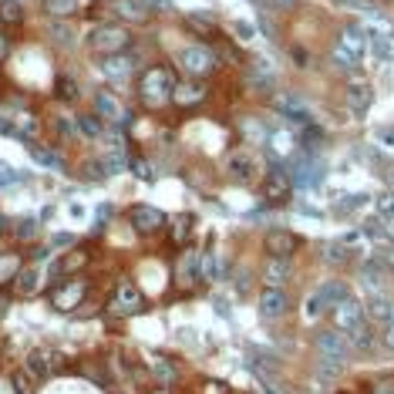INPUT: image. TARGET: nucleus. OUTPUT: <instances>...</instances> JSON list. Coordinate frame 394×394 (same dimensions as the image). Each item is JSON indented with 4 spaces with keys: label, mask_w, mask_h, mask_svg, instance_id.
Segmentation results:
<instances>
[{
    "label": "nucleus",
    "mask_w": 394,
    "mask_h": 394,
    "mask_svg": "<svg viewBox=\"0 0 394 394\" xmlns=\"http://www.w3.org/2000/svg\"><path fill=\"white\" fill-rule=\"evenodd\" d=\"M115 310L118 314H142L145 310V293L131 283H122L118 293H115Z\"/></svg>",
    "instance_id": "412c9836"
},
{
    "label": "nucleus",
    "mask_w": 394,
    "mask_h": 394,
    "mask_svg": "<svg viewBox=\"0 0 394 394\" xmlns=\"http://www.w3.org/2000/svg\"><path fill=\"white\" fill-rule=\"evenodd\" d=\"M347 341H350V347H354L357 354H364V357H368V354H374V347H377V337H374V323L368 320V323H364V327H357V330H354Z\"/></svg>",
    "instance_id": "c756f323"
},
{
    "label": "nucleus",
    "mask_w": 394,
    "mask_h": 394,
    "mask_svg": "<svg viewBox=\"0 0 394 394\" xmlns=\"http://www.w3.org/2000/svg\"><path fill=\"white\" fill-rule=\"evenodd\" d=\"M84 293H88V283L84 280H68V283H61V287L51 293V303L54 310H61V314H68V310H75L81 300H84Z\"/></svg>",
    "instance_id": "2eb2a0df"
},
{
    "label": "nucleus",
    "mask_w": 394,
    "mask_h": 394,
    "mask_svg": "<svg viewBox=\"0 0 394 394\" xmlns=\"http://www.w3.org/2000/svg\"><path fill=\"white\" fill-rule=\"evenodd\" d=\"M98 3H108V0H98Z\"/></svg>",
    "instance_id": "0e129e2a"
},
{
    "label": "nucleus",
    "mask_w": 394,
    "mask_h": 394,
    "mask_svg": "<svg viewBox=\"0 0 394 394\" xmlns=\"http://www.w3.org/2000/svg\"><path fill=\"white\" fill-rule=\"evenodd\" d=\"M41 10L51 21H68V17L81 14V0H41Z\"/></svg>",
    "instance_id": "c85d7f7f"
},
{
    "label": "nucleus",
    "mask_w": 394,
    "mask_h": 394,
    "mask_svg": "<svg viewBox=\"0 0 394 394\" xmlns=\"http://www.w3.org/2000/svg\"><path fill=\"white\" fill-rule=\"evenodd\" d=\"M95 212H98V223H108V219H111V212H115V209H111V206H98Z\"/></svg>",
    "instance_id": "bf43d9fd"
},
{
    "label": "nucleus",
    "mask_w": 394,
    "mask_h": 394,
    "mask_svg": "<svg viewBox=\"0 0 394 394\" xmlns=\"http://www.w3.org/2000/svg\"><path fill=\"white\" fill-rule=\"evenodd\" d=\"M317 297L323 300V307H327V310H334L337 303H344V300L350 297V287H347L344 280H323V283L317 287Z\"/></svg>",
    "instance_id": "a878e982"
},
{
    "label": "nucleus",
    "mask_w": 394,
    "mask_h": 394,
    "mask_svg": "<svg viewBox=\"0 0 394 394\" xmlns=\"http://www.w3.org/2000/svg\"><path fill=\"white\" fill-rule=\"evenodd\" d=\"M131 48V30L122 24H95L84 34V51L91 57H108V54H125Z\"/></svg>",
    "instance_id": "f03ea898"
},
{
    "label": "nucleus",
    "mask_w": 394,
    "mask_h": 394,
    "mask_svg": "<svg viewBox=\"0 0 394 394\" xmlns=\"http://www.w3.org/2000/svg\"><path fill=\"white\" fill-rule=\"evenodd\" d=\"M48 34H51V41H57V44H75V34H71V27L64 24V21H54V24H48Z\"/></svg>",
    "instance_id": "37998d69"
},
{
    "label": "nucleus",
    "mask_w": 394,
    "mask_h": 394,
    "mask_svg": "<svg viewBox=\"0 0 394 394\" xmlns=\"http://www.w3.org/2000/svg\"><path fill=\"white\" fill-rule=\"evenodd\" d=\"M34 233H37V219H21L17 223V236L21 239H30Z\"/></svg>",
    "instance_id": "864d4df0"
},
{
    "label": "nucleus",
    "mask_w": 394,
    "mask_h": 394,
    "mask_svg": "<svg viewBox=\"0 0 394 394\" xmlns=\"http://www.w3.org/2000/svg\"><path fill=\"white\" fill-rule=\"evenodd\" d=\"M357 280H361V287L368 290V293H384V280H388V266L381 260H368L361 270H357Z\"/></svg>",
    "instance_id": "6ab92c4d"
},
{
    "label": "nucleus",
    "mask_w": 394,
    "mask_h": 394,
    "mask_svg": "<svg viewBox=\"0 0 394 394\" xmlns=\"http://www.w3.org/2000/svg\"><path fill=\"white\" fill-rule=\"evenodd\" d=\"M300 246H303V239L297 236L293 229H266V236H263L266 256H283V260H290Z\"/></svg>",
    "instance_id": "ddd939ff"
},
{
    "label": "nucleus",
    "mask_w": 394,
    "mask_h": 394,
    "mask_svg": "<svg viewBox=\"0 0 394 394\" xmlns=\"http://www.w3.org/2000/svg\"><path fill=\"white\" fill-rule=\"evenodd\" d=\"M243 129H246V138H250V142H260V145L270 142V131L263 129L256 118H243Z\"/></svg>",
    "instance_id": "c03bdc74"
},
{
    "label": "nucleus",
    "mask_w": 394,
    "mask_h": 394,
    "mask_svg": "<svg viewBox=\"0 0 394 394\" xmlns=\"http://www.w3.org/2000/svg\"><path fill=\"white\" fill-rule=\"evenodd\" d=\"M37 287H41V273H37V266H24V270H17V293L34 297Z\"/></svg>",
    "instance_id": "72a5a7b5"
},
{
    "label": "nucleus",
    "mask_w": 394,
    "mask_h": 394,
    "mask_svg": "<svg viewBox=\"0 0 394 394\" xmlns=\"http://www.w3.org/2000/svg\"><path fill=\"white\" fill-rule=\"evenodd\" d=\"M206 394H226V391H223V384H209V388H206Z\"/></svg>",
    "instance_id": "052dcab7"
},
{
    "label": "nucleus",
    "mask_w": 394,
    "mask_h": 394,
    "mask_svg": "<svg viewBox=\"0 0 394 394\" xmlns=\"http://www.w3.org/2000/svg\"><path fill=\"white\" fill-rule=\"evenodd\" d=\"M145 7L152 14H169V10H176V0H145Z\"/></svg>",
    "instance_id": "3c124183"
},
{
    "label": "nucleus",
    "mask_w": 394,
    "mask_h": 394,
    "mask_svg": "<svg viewBox=\"0 0 394 394\" xmlns=\"http://www.w3.org/2000/svg\"><path fill=\"white\" fill-rule=\"evenodd\" d=\"M27 152H30V158H34L41 169H61V156H57L54 149H48V145H41V142H30Z\"/></svg>",
    "instance_id": "2f4dec72"
},
{
    "label": "nucleus",
    "mask_w": 394,
    "mask_h": 394,
    "mask_svg": "<svg viewBox=\"0 0 394 394\" xmlns=\"http://www.w3.org/2000/svg\"><path fill=\"white\" fill-rule=\"evenodd\" d=\"M129 223L131 229H138L142 236H152V233H158L165 226V212L158 206H149V203H135V206H129Z\"/></svg>",
    "instance_id": "9b49d317"
},
{
    "label": "nucleus",
    "mask_w": 394,
    "mask_h": 394,
    "mask_svg": "<svg viewBox=\"0 0 394 394\" xmlns=\"http://www.w3.org/2000/svg\"><path fill=\"white\" fill-rule=\"evenodd\" d=\"M320 260L327 263V266H347V263L354 260V250L344 239H327L320 246Z\"/></svg>",
    "instance_id": "b1692460"
},
{
    "label": "nucleus",
    "mask_w": 394,
    "mask_h": 394,
    "mask_svg": "<svg viewBox=\"0 0 394 394\" xmlns=\"http://www.w3.org/2000/svg\"><path fill=\"white\" fill-rule=\"evenodd\" d=\"M51 91H54V102H57V105H78L81 102V84H78V78H71V75H57Z\"/></svg>",
    "instance_id": "5701e85b"
},
{
    "label": "nucleus",
    "mask_w": 394,
    "mask_h": 394,
    "mask_svg": "<svg viewBox=\"0 0 394 394\" xmlns=\"http://www.w3.org/2000/svg\"><path fill=\"white\" fill-rule=\"evenodd\" d=\"M192 226H196V216L192 212L176 216V223H172V243H185V236L192 233Z\"/></svg>",
    "instance_id": "e433bc0d"
},
{
    "label": "nucleus",
    "mask_w": 394,
    "mask_h": 394,
    "mask_svg": "<svg viewBox=\"0 0 394 394\" xmlns=\"http://www.w3.org/2000/svg\"><path fill=\"white\" fill-rule=\"evenodd\" d=\"M95 75L105 81H129L131 75L142 71V54L125 51V54H108V57H91Z\"/></svg>",
    "instance_id": "7ed1b4c3"
},
{
    "label": "nucleus",
    "mask_w": 394,
    "mask_h": 394,
    "mask_svg": "<svg viewBox=\"0 0 394 394\" xmlns=\"http://www.w3.org/2000/svg\"><path fill=\"white\" fill-rule=\"evenodd\" d=\"M84 263H88V250H71L64 260H57L51 270H48V276H51V280H57L61 273H75V270H81Z\"/></svg>",
    "instance_id": "7c9ffc66"
},
{
    "label": "nucleus",
    "mask_w": 394,
    "mask_h": 394,
    "mask_svg": "<svg viewBox=\"0 0 394 394\" xmlns=\"http://www.w3.org/2000/svg\"><path fill=\"white\" fill-rule=\"evenodd\" d=\"M344 102L350 108V115H357V118H364L374 105V88H370V81L364 78H350L344 84Z\"/></svg>",
    "instance_id": "f8f14e48"
},
{
    "label": "nucleus",
    "mask_w": 394,
    "mask_h": 394,
    "mask_svg": "<svg viewBox=\"0 0 394 394\" xmlns=\"http://www.w3.org/2000/svg\"><path fill=\"white\" fill-rule=\"evenodd\" d=\"M176 61H179V68H182L189 78H206V75L216 71V64H219L216 51L206 48V44H182L176 51Z\"/></svg>",
    "instance_id": "20e7f679"
},
{
    "label": "nucleus",
    "mask_w": 394,
    "mask_h": 394,
    "mask_svg": "<svg viewBox=\"0 0 394 394\" xmlns=\"http://www.w3.org/2000/svg\"><path fill=\"white\" fill-rule=\"evenodd\" d=\"M226 176L239 185H253L263 179L260 172V158L253 156L250 149H236V152H229L226 156Z\"/></svg>",
    "instance_id": "39448f33"
},
{
    "label": "nucleus",
    "mask_w": 394,
    "mask_h": 394,
    "mask_svg": "<svg viewBox=\"0 0 394 394\" xmlns=\"http://www.w3.org/2000/svg\"><path fill=\"white\" fill-rule=\"evenodd\" d=\"M10 57V41H7V34H0V61H7Z\"/></svg>",
    "instance_id": "13d9d810"
},
{
    "label": "nucleus",
    "mask_w": 394,
    "mask_h": 394,
    "mask_svg": "<svg viewBox=\"0 0 394 394\" xmlns=\"http://www.w3.org/2000/svg\"><path fill=\"white\" fill-rule=\"evenodd\" d=\"M176 71L169 64H149L138 71V81H135V95L138 102L149 108V111H158V108L172 105V88H176Z\"/></svg>",
    "instance_id": "f257e3e1"
},
{
    "label": "nucleus",
    "mask_w": 394,
    "mask_h": 394,
    "mask_svg": "<svg viewBox=\"0 0 394 394\" xmlns=\"http://www.w3.org/2000/svg\"><path fill=\"white\" fill-rule=\"evenodd\" d=\"M91 111L102 118V122H125L129 115H125V105L118 102V95H111V91H95L91 95Z\"/></svg>",
    "instance_id": "f3484780"
},
{
    "label": "nucleus",
    "mask_w": 394,
    "mask_h": 394,
    "mask_svg": "<svg viewBox=\"0 0 394 394\" xmlns=\"http://www.w3.org/2000/svg\"><path fill=\"white\" fill-rule=\"evenodd\" d=\"M334 3H341V7H347V10H357V14H364V17L381 14V7H377L374 0H334Z\"/></svg>",
    "instance_id": "a19ab883"
},
{
    "label": "nucleus",
    "mask_w": 394,
    "mask_h": 394,
    "mask_svg": "<svg viewBox=\"0 0 394 394\" xmlns=\"http://www.w3.org/2000/svg\"><path fill=\"white\" fill-rule=\"evenodd\" d=\"M290 192H293V176H290V169L287 165H270L266 176H263V196H266V203L280 206V203L290 199Z\"/></svg>",
    "instance_id": "1a4fd4ad"
},
{
    "label": "nucleus",
    "mask_w": 394,
    "mask_h": 394,
    "mask_svg": "<svg viewBox=\"0 0 394 394\" xmlns=\"http://www.w3.org/2000/svg\"><path fill=\"white\" fill-rule=\"evenodd\" d=\"M192 30H199V34H216V17L212 14H189L185 17Z\"/></svg>",
    "instance_id": "79ce46f5"
},
{
    "label": "nucleus",
    "mask_w": 394,
    "mask_h": 394,
    "mask_svg": "<svg viewBox=\"0 0 394 394\" xmlns=\"http://www.w3.org/2000/svg\"><path fill=\"white\" fill-rule=\"evenodd\" d=\"M14 182H17V172H14L10 165H3V162H0V189H10Z\"/></svg>",
    "instance_id": "5fc2aeb1"
},
{
    "label": "nucleus",
    "mask_w": 394,
    "mask_h": 394,
    "mask_svg": "<svg viewBox=\"0 0 394 394\" xmlns=\"http://www.w3.org/2000/svg\"><path fill=\"white\" fill-rule=\"evenodd\" d=\"M260 317L263 320H280V317L287 314V307H290V297H287V290L283 287H263L260 290Z\"/></svg>",
    "instance_id": "dca6fc26"
},
{
    "label": "nucleus",
    "mask_w": 394,
    "mask_h": 394,
    "mask_svg": "<svg viewBox=\"0 0 394 394\" xmlns=\"http://www.w3.org/2000/svg\"><path fill=\"white\" fill-rule=\"evenodd\" d=\"M330 317H334V330H341L344 337H350L357 327L368 323V310H364V303H361L357 297H347L344 303H337V307L330 310Z\"/></svg>",
    "instance_id": "6e6552de"
},
{
    "label": "nucleus",
    "mask_w": 394,
    "mask_h": 394,
    "mask_svg": "<svg viewBox=\"0 0 394 394\" xmlns=\"http://www.w3.org/2000/svg\"><path fill=\"white\" fill-rule=\"evenodd\" d=\"M273 108H276V115H283L287 122H293L297 129L310 125V108L303 105L297 95H273Z\"/></svg>",
    "instance_id": "a211bd4d"
},
{
    "label": "nucleus",
    "mask_w": 394,
    "mask_h": 394,
    "mask_svg": "<svg viewBox=\"0 0 394 394\" xmlns=\"http://www.w3.org/2000/svg\"><path fill=\"white\" fill-rule=\"evenodd\" d=\"M71 243H75L71 233H54L51 236V246H57V250H64V246H71Z\"/></svg>",
    "instance_id": "6e6d98bb"
},
{
    "label": "nucleus",
    "mask_w": 394,
    "mask_h": 394,
    "mask_svg": "<svg viewBox=\"0 0 394 394\" xmlns=\"http://www.w3.org/2000/svg\"><path fill=\"white\" fill-rule=\"evenodd\" d=\"M129 169H131V176L142 179V182H152L156 179V172H152V165H149L145 156H129Z\"/></svg>",
    "instance_id": "4c0bfd02"
},
{
    "label": "nucleus",
    "mask_w": 394,
    "mask_h": 394,
    "mask_svg": "<svg viewBox=\"0 0 394 394\" xmlns=\"http://www.w3.org/2000/svg\"><path fill=\"white\" fill-rule=\"evenodd\" d=\"M388 182H391V185H394V169H391V172H388Z\"/></svg>",
    "instance_id": "e2e57ef3"
},
{
    "label": "nucleus",
    "mask_w": 394,
    "mask_h": 394,
    "mask_svg": "<svg viewBox=\"0 0 394 394\" xmlns=\"http://www.w3.org/2000/svg\"><path fill=\"white\" fill-rule=\"evenodd\" d=\"M75 129H78V135L84 142H102L108 131L105 122H102L95 111H78V115H75Z\"/></svg>",
    "instance_id": "4be33fe9"
},
{
    "label": "nucleus",
    "mask_w": 394,
    "mask_h": 394,
    "mask_svg": "<svg viewBox=\"0 0 394 394\" xmlns=\"http://www.w3.org/2000/svg\"><path fill=\"white\" fill-rule=\"evenodd\" d=\"M7 226H10V223H7V216H3V212H0V233H3V229H7Z\"/></svg>",
    "instance_id": "680f3d73"
},
{
    "label": "nucleus",
    "mask_w": 394,
    "mask_h": 394,
    "mask_svg": "<svg viewBox=\"0 0 394 394\" xmlns=\"http://www.w3.org/2000/svg\"><path fill=\"white\" fill-rule=\"evenodd\" d=\"M199 256L203 253H196V250H185L182 256H179V270H176V280L182 283V287H196L203 276H199Z\"/></svg>",
    "instance_id": "393cba45"
},
{
    "label": "nucleus",
    "mask_w": 394,
    "mask_h": 394,
    "mask_svg": "<svg viewBox=\"0 0 394 394\" xmlns=\"http://www.w3.org/2000/svg\"><path fill=\"white\" fill-rule=\"evenodd\" d=\"M290 276H293L290 260H283V256H266V263H263V283L266 287H287Z\"/></svg>",
    "instance_id": "aec40b11"
},
{
    "label": "nucleus",
    "mask_w": 394,
    "mask_h": 394,
    "mask_svg": "<svg viewBox=\"0 0 394 394\" xmlns=\"http://www.w3.org/2000/svg\"><path fill=\"white\" fill-rule=\"evenodd\" d=\"M51 129L57 138H75L78 129H75V115H61V111H54L51 115Z\"/></svg>",
    "instance_id": "c9c22d12"
},
{
    "label": "nucleus",
    "mask_w": 394,
    "mask_h": 394,
    "mask_svg": "<svg viewBox=\"0 0 394 394\" xmlns=\"http://www.w3.org/2000/svg\"><path fill=\"white\" fill-rule=\"evenodd\" d=\"M334 44H337L347 57H354V61L361 64L364 54H368V34L361 30V24H347V27H341V34H337Z\"/></svg>",
    "instance_id": "4468645a"
},
{
    "label": "nucleus",
    "mask_w": 394,
    "mask_h": 394,
    "mask_svg": "<svg viewBox=\"0 0 394 394\" xmlns=\"http://www.w3.org/2000/svg\"><path fill=\"white\" fill-rule=\"evenodd\" d=\"M10 384H14V394H30V377H27L24 370H17L10 377Z\"/></svg>",
    "instance_id": "8fccbe9b"
},
{
    "label": "nucleus",
    "mask_w": 394,
    "mask_h": 394,
    "mask_svg": "<svg viewBox=\"0 0 394 394\" xmlns=\"http://www.w3.org/2000/svg\"><path fill=\"white\" fill-rule=\"evenodd\" d=\"M219 273H223V270H219V256H216V250L209 246V250L199 256V276H203V280H219Z\"/></svg>",
    "instance_id": "f704fd0d"
},
{
    "label": "nucleus",
    "mask_w": 394,
    "mask_h": 394,
    "mask_svg": "<svg viewBox=\"0 0 394 394\" xmlns=\"http://www.w3.org/2000/svg\"><path fill=\"white\" fill-rule=\"evenodd\" d=\"M364 310H368V320L370 323H388V317L394 314V303L384 297V293H370L368 297V303H364Z\"/></svg>",
    "instance_id": "cd10ccee"
},
{
    "label": "nucleus",
    "mask_w": 394,
    "mask_h": 394,
    "mask_svg": "<svg viewBox=\"0 0 394 394\" xmlns=\"http://www.w3.org/2000/svg\"><path fill=\"white\" fill-rule=\"evenodd\" d=\"M374 209H377V219L391 223V219H394V189H391V192H381V196L374 199Z\"/></svg>",
    "instance_id": "58836bf2"
},
{
    "label": "nucleus",
    "mask_w": 394,
    "mask_h": 394,
    "mask_svg": "<svg viewBox=\"0 0 394 394\" xmlns=\"http://www.w3.org/2000/svg\"><path fill=\"white\" fill-rule=\"evenodd\" d=\"M233 34H236L239 41H253L256 37V27H250L246 21H233Z\"/></svg>",
    "instance_id": "09e8293b"
},
{
    "label": "nucleus",
    "mask_w": 394,
    "mask_h": 394,
    "mask_svg": "<svg viewBox=\"0 0 394 394\" xmlns=\"http://www.w3.org/2000/svg\"><path fill=\"white\" fill-rule=\"evenodd\" d=\"M24 17H27V10L21 0H0V24L17 27V24H24Z\"/></svg>",
    "instance_id": "473e14b6"
},
{
    "label": "nucleus",
    "mask_w": 394,
    "mask_h": 394,
    "mask_svg": "<svg viewBox=\"0 0 394 394\" xmlns=\"http://www.w3.org/2000/svg\"><path fill=\"white\" fill-rule=\"evenodd\" d=\"M152 368H156V377H158V381H172V377H176V368H172L165 357H156V361H152Z\"/></svg>",
    "instance_id": "a18cd8bd"
},
{
    "label": "nucleus",
    "mask_w": 394,
    "mask_h": 394,
    "mask_svg": "<svg viewBox=\"0 0 394 394\" xmlns=\"http://www.w3.org/2000/svg\"><path fill=\"white\" fill-rule=\"evenodd\" d=\"M270 10H276V14H287V10H297L300 7V0H263Z\"/></svg>",
    "instance_id": "de8ad7c7"
},
{
    "label": "nucleus",
    "mask_w": 394,
    "mask_h": 394,
    "mask_svg": "<svg viewBox=\"0 0 394 394\" xmlns=\"http://www.w3.org/2000/svg\"><path fill=\"white\" fill-rule=\"evenodd\" d=\"M377 142H381V145H388V149H394V131L391 129H381V131H377Z\"/></svg>",
    "instance_id": "4d7b16f0"
},
{
    "label": "nucleus",
    "mask_w": 394,
    "mask_h": 394,
    "mask_svg": "<svg viewBox=\"0 0 394 394\" xmlns=\"http://www.w3.org/2000/svg\"><path fill=\"white\" fill-rule=\"evenodd\" d=\"M323 314H327V307H323V300L317 297V290H314V293L307 297V303H303V320H307V323H314V320H320Z\"/></svg>",
    "instance_id": "ea45409f"
},
{
    "label": "nucleus",
    "mask_w": 394,
    "mask_h": 394,
    "mask_svg": "<svg viewBox=\"0 0 394 394\" xmlns=\"http://www.w3.org/2000/svg\"><path fill=\"white\" fill-rule=\"evenodd\" d=\"M68 216H71L75 223H84V219H88V206H84L81 199H71V203H68Z\"/></svg>",
    "instance_id": "49530a36"
},
{
    "label": "nucleus",
    "mask_w": 394,
    "mask_h": 394,
    "mask_svg": "<svg viewBox=\"0 0 394 394\" xmlns=\"http://www.w3.org/2000/svg\"><path fill=\"white\" fill-rule=\"evenodd\" d=\"M314 344H317V357L320 361H330V364H341V368L350 361V354H354L350 341L344 337L341 330H320Z\"/></svg>",
    "instance_id": "0eeeda50"
},
{
    "label": "nucleus",
    "mask_w": 394,
    "mask_h": 394,
    "mask_svg": "<svg viewBox=\"0 0 394 394\" xmlns=\"http://www.w3.org/2000/svg\"><path fill=\"white\" fill-rule=\"evenodd\" d=\"M381 341L388 347V354H394V314L388 317V323H384V330H381Z\"/></svg>",
    "instance_id": "603ef678"
},
{
    "label": "nucleus",
    "mask_w": 394,
    "mask_h": 394,
    "mask_svg": "<svg viewBox=\"0 0 394 394\" xmlns=\"http://www.w3.org/2000/svg\"><path fill=\"white\" fill-rule=\"evenodd\" d=\"M24 368L30 377H37V381H44V377H51V354L48 350H41V347H34V350H27L24 357Z\"/></svg>",
    "instance_id": "bb28decb"
},
{
    "label": "nucleus",
    "mask_w": 394,
    "mask_h": 394,
    "mask_svg": "<svg viewBox=\"0 0 394 394\" xmlns=\"http://www.w3.org/2000/svg\"><path fill=\"white\" fill-rule=\"evenodd\" d=\"M105 10L111 17H118L122 24H131V27H149L152 24V10L145 7V0H108Z\"/></svg>",
    "instance_id": "9d476101"
},
{
    "label": "nucleus",
    "mask_w": 394,
    "mask_h": 394,
    "mask_svg": "<svg viewBox=\"0 0 394 394\" xmlns=\"http://www.w3.org/2000/svg\"><path fill=\"white\" fill-rule=\"evenodd\" d=\"M206 98H209V84L203 78H176V88H172V105L182 108V111H192V108L206 105Z\"/></svg>",
    "instance_id": "423d86ee"
}]
</instances>
